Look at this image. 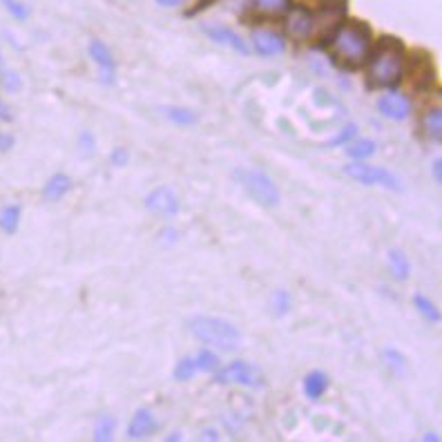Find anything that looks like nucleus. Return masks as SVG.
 I'll return each instance as SVG.
<instances>
[{"mask_svg": "<svg viewBox=\"0 0 442 442\" xmlns=\"http://www.w3.org/2000/svg\"><path fill=\"white\" fill-rule=\"evenodd\" d=\"M405 69V45L398 38L384 36L378 40L369 58V78L375 87L396 85Z\"/></svg>", "mask_w": 442, "mask_h": 442, "instance_id": "nucleus-1", "label": "nucleus"}, {"mask_svg": "<svg viewBox=\"0 0 442 442\" xmlns=\"http://www.w3.org/2000/svg\"><path fill=\"white\" fill-rule=\"evenodd\" d=\"M188 326H190V333L208 346H215L221 351H235L241 344L239 328L224 317L197 315L188 321Z\"/></svg>", "mask_w": 442, "mask_h": 442, "instance_id": "nucleus-2", "label": "nucleus"}, {"mask_svg": "<svg viewBox=\"0 0 442 442\" xmlns=\"http://www.w3.org/2000/svg\"><path fill=\"white\" fill-rule=\"evenodd\" d=\"M333 47L348 65H360L371 52V29L364 23H346L335 29Z\"/></svg>", "mask_w": 442, "mask_h": 442, "instance_id": "nucleus-3", "label": "nucleus"}, {"mask_svg": "<svg viewBox=\"0 0 442 442\" xmlns=\"http://www.w3.org/2000/svg\"><path fill=\"white\" fill-rule=\"evenodd\" d=\"M233 177L237 179V184L257 201L259 206H264V208H277L279 206V199H281L279 190L273 184V179L261 173V170L237 168L233 173Z\"/></svg>", "mask_w": 442, "mask_h": 442, "instance_id": "nucleus-4", "label": "nucleus"}, {"mask_svg": "<svg viewBox=\"0 0 442 442\" xmlns=\"http://www.w3.org/2000/svg\"><path fill=\"white\" fill-rule=\"evenodd\" d=\"M346 177H351L357 184H364V186H382V188H389V190H402L400 179L389 173L387 168H380V166H369V163H351L344 168Z\"/></svg>", "mask_w": 442, "mask_h": 442, "instance_id": "nucleus-5", "label": "nucleus"}, {"mask_svg": "<svg viewBox=\"0 0 442 442\" xmlns=\"http://www.w3.org/2000/svg\"><path fill=\"white\" fill-rule=\"evenodd\" d=\"M219 384H241L250 389H261L264 387V375L255 364H248V362H233L226 369H221L217 378Z\"/></svg>", "mask_w": 442, "mask_h": 442, "instance_id": "nucleus-6", "label": "nucleus"}, {"mask_svg": "<svg viewBox=\"0 0 442 442\" xmlns=\"http://www.w3.org/2000/svg\"><path fill=\"white\" fill-rule=\"evenodd\" d=\"M89 56H92V60L98 67L100 83H114L116 65H114V56L107 49V45L100 43V40H92V43H89Z\"/></svg>", "mask_w": 442, "mask_h": 442, "instance_id": "nucleus-7", "label": "nucleus"}, {"mask_svg": "<svg viewBox=\"0 0 442 442\" xmlns=\"http://www.w3.org/2000/svg\"><path fill=\"white\" fill-rule=\"evenodd\" d=\"M201 32L219 45H226L239 54H248V45L244 43V38H241L239 34H235L233 29H228L224 25H201Z\"/></svg>", "mask_w": 442, "mask_h": 442, "instance_id": "nucleus-8", "label": "nucleus"}, {"mask_svg": "<svg viewBox=\"0 0 442 442\" xmlns=\"http://www.w3.org/2000/svg\"><path fill=\"white\" fill-rule=\"evenodd\" d=\"M145 206H148V210L161 213V215H177L179 213V199L168 186H161V188L152 190V193L145 197Z\"/></svg>", "mask_w": 442, "mask_h": 442, "instance_id": "nucleus-9", "label": "nucleus"}, {"mask_svg": "<svg viewBox=\"0 0 442 442\" xmlns=\"http://www.w3.org/2000/svg\"><path fill=\"white\" fill-rule=\"evenodd\" d=\"M157 420L152 416V411L148 409H136L132 420H130L127 425V436L132 440H143V438H150L157 431Z\"/></svg>", "mask_w": 442, "mask_h": 442, "instance_id": "nucleus-10", "label": "nucleus"}, {"mask_svg": "<svg viewBox=\"0 0 442 442\" xmlns=\"http://www.w3.org/2000/svg\"><path fill=\"white\" fill-rule=\"evenodd\" d=\"M378 109H380V114H384L387 118L405 121L411 112V103H409V98L402 94H387L378 100Z\"/></svg>", "mask_w": 442, "mask_h": 442, "instance_id": "nucleus-11", "label": "nucleus"}, {"mask_svg": "<svg viewBox=\"0 0 442 442\" xmlns=\"http://www.w3.org/2000/svg\"><path fill=\"white\" fill-rule=\"evenodd\" d=\"M346 14V0H321V34H328L337 29V23Z\"/></svg>", "mask_w": 442, "mask_h": 442, "instance_id": "nucleus-12", "label": "nucleus"}, {"mask_svg": "<svg viewBox=\"0 0 442 442\" xmlns=\"http://www.w3.org/2000/svg\"><path fill=\"white\" fill-rule=\"evenodd\" d=\"M253 45L261 56H277L284 52V38L275 32H268V29H259L253 34Z\"/></svg>", "mask_w": 442, "mask_h": 442, "instance_id": "nucleus-13", "label": "nucleus"}, {"mask_svg": "<svg viewBox=\"0 0 442 442\" xmlns=\"http://www.w3.org/2000/svg\"><path fill=\"white\" fill-rule=\"evenodd\" d=\"M409 78H411V85L418 87V89H425L431 85V80H434V69H431V58L422 56V58H411V65H409Z\"/></svg>", "mask_w": 442, "mask_h": 442, "instance_id": "nucleus-14", "label": "nucleus"}, {"mask_svg": "<svg viewBox=\"0 0 442 442\" xmlns=\"http://www.w3.org/2000/svg\"><path fill=\"white\" fill-rule=\"evenodd\" d=\"M313 23H315V18L310 16L306 9L299 7L295 12H290V16H288V32L295 38H304L313 32Z\"/></svg>", "mask_w": 442, "mask_h": 442, "instance_id": "nucleus-15", "label": "nucleus"}, {"mask_svg": "<svg viewBox=\"0 0 442 442\" xmlns=\"http://www.w3.org/2000/svg\"><path fill=\"white\" fill-rule=\"evenodd\" d=\"M69 190H72V179H69L67 175H54L45 184L43 197L47 201H58V199H63L69 193Z\"/></svg>", "mask_w": 442, "mask_h": 442, "instance_id": "nucleus-16", "label": "nucleus"}, {"mask_svg": "<svg viewBox=\"0 0 442 442\" xmlns=\"http://www.w3.org/2000/svg\"><path fill=\"white\" fill-rule=\"evenodd\" d=\"M328 389V375L324 371H313L304 378V394L308 400H317L326 394Z\"/></svg>", "mask_w": 442, "mask_h": 442, "instance_id": "nucleus-17", "label": "nucleus"}, {"mask_svg": "<svg viewBox=\"0 0 442 442\" xmlns=\"http://www.w3.org/2000/svg\"><path fill=\"white\" fill-rule=\"evenodd\" d=\"M389 266L391 270H394V275L398 281H405L411 273V264H409V257L405 255V250H400V248H391L389 250Z\"/></svg>", "mask_w": 442, "mask_h": 442, "instance_id": "nucleus-18", "label": "nucleus"}, {"mask_svg": "<svg viewBox=\"0 0 442 442\" xmlns=\"http://www.w3.org/2000/svg\"><path fill=\"white\" fill-rule=\"evenodd\" d=\"M382 360H384V364L389 366V371H394V375L405 378L409 373V360L402 355L400 351L384 348V351H382Z\"/></svg>", "mask_w": 442, "mask_h": 442, "instance_id": "nucleus-19", "label": "nucleus"}, {"mask_svg": "<svg viewBox=\"0 0 442 442\" xmlns=\"http://www.w3.org/2000/svg\"><path fill=\"white\" fill-rule=\"evenodd\" d=\"M18 221H20V206L9 204L0 210V228L5 230L7 235H14L18 230Z\"/></svg>", "mask_w": 442, "mask_h": 442, "instance_id": "nucleus-20", "label": "nucleus"}, {"mask_svg": "<svg viewBox=\"0 0 442 442\" xmlns=\"http://www.w3.org/2000/svg\"><path fill=\"white\" fill-rule=\"evenodd\" d=\"M425 130H427V134L434 139V141H440L442 139V112H440V107H434L431 112L425 114Z\"/></svg>", "mask_w": 442, "mask_h": 442, "instance_id": "nucleus-21", "label": "nucleus"}, {"mask_svg": "<svg viewBox=\"0 0 442 442\" xmlns=\"http://www.w3.org/2000/svg\"><path fill=\"white\" fill-rule=\"evenodd\" d=\"M378 150L375 145V141H371V139H360L357 143H353L348 150H346V154L351 159H355V161H362V159H369L371 154H373Z\"/></svg>", "mask_w": 442, "mask_h": 442, "instance_id": "nucleus-22", "label": "nucleus"}, {"mask_svg": "<svg viewBox=\"0 0 442 442\" xmlns=\"http://www.w3.org/2000/svg\"><path fill=\"white\" fill-rule=\"evenodd\" d=\"M166 114L170 121H175L179 125H193L199 118L195 109H190V107H166Z\"/></svg>", "mask_w": 442, "mask_h": 442, "instance_id": "nucleus-23", "label": "nucleus"}, {"mask_svg": "<svg viewBox=\"0 0 442 442\" xmlns=\"http://www.w3.org/2000/svg\"><path fill=\"white\" fill-rule=\"evenodd\" d=\"M114 429H116V422H114V418H109V416L98 418L96 427H94V440H96V442L112 440V436H114Z\"/></svg>", "mask_w": 442, "mask_h": 442, "instance_id": "nucleus-24", "label": "nucleus"}, {"mask_svg": "<svg viewBox=\"0 0 442 442\" xmlns=\"http://www.w3.org/2000/svg\"><path fill=\"white\" fill-rule=\"evenodd\" d=\"M195 364H197V371H204V373H213V371H217L219 366V357L213 353V351L208 348H201L197 357H195Z\"/></svg>", "mask_w": 442, "mask_h": 442, "instance_id": "nucleus-25", "label": "nucleus"}, {"mask_svg": "<svg viewBox=\"0 0 442 442\" xmlns=\"http://www.w3.org/2000/svg\"><path fill=\"white\" fill-rule=\"evenodd\" d=\"M253 3H255V7L259 9V12L270 14V16L284 14V12H288V7H290V0H253Z\"/></svg>", "mask_w": 442, "mask_h": 442, "instance_id": "nucleus-26", "label": "nucleus"}, {"mask_svg": "<svg viewBox=\"0 0 442 442\" xmlns=\"http://www.w3.org/2000/svg\"><path fill=\"white\" fill-rule=\"evenodd\" d=\"M414 304H416V308L420 310V315L422 317H427L429 321H438L440 319V313H438V308L434 306V304H431V301H429V297H425V295H416L414 297Z\"/></svg>", "mask_w": 442, "mask_h": 442, "instance_id": "nucleus-27", "label": "nucleus"}, {"mask_svg": "<svg viewBox=\"0 0 442 442\" xmlns=\"http://www.w3.org/2000/svg\"><path fill=\"white\" fill-rule=\"evenodd\" d=\"M197 373V364H195V357H184L177 364V369H175V380H179V382H186V380H190Z\"/></svg>", "mask_w": 442, "mask_h": 442, "instance_id": "nucleus-28", "label": "nucleus"}, {"mask_svg": "<svg viewBox=\"0 0 442 442\" xmlns=\"http://www.w3.org/2000/svg\"><path fill=\"white\" fill-rule=\"evenodd\" d=\"M270 304H273L277 317L286 315L290 310V295L286 293V290H277V293L273 295V299H270Z\"/></svg>", "mask_w": 442, "mask_h": 442, "instance_id": "nucleus-29", "label": "nucleus"}, {"mask_svg": "<svg viewBox=\"0 0 442 442\" xmlns=\"http://www.w3.org/2000/svg\"><path fill=\"white\" fill-rule=\"evenodd\" d=\"M0 3H3V7L14 18H18V20H27L29 18V7L25 3H20V0H0Z\"/></svg>", "mask_w": 442, "mask_h": 442, "instance_id": "nucleus-30", "label": "nucleus"}, {"mask_svg": "<svg viewBox=\"0 0 442 442\" xmlns=\"http://www.w3.org/2000/svg\"><path fill=\"white\" fill-rule=\"evenodd\" d=\"M355 134H357V125L355 123H348L344 130H342V132L335 136V139H330V141H326V145L328 148H337V145H344V143H348L351 139H355Z\"/></svg>", "mask_w": 442, "mask_h": 442, "instance_id": "nucleus-31", "label": "nucleus"}, {"mask_svg": "<svg viewBox=\"0 0 442 442\" xmlns=\"http://www.w3.org/2000/svg\"><path fill=\"white\" fill-rule=\"evenodd\" d=\"M94 148H96L94 136L89 134V132H80V136H78V150H80V154H83V157H92V154H94Z\"/></svg>", "mask_w": 442, "mask_h": 442, "instance_id": "nucleus-32", "label": "nucleus"}, {"mask_svg": "<svg viewBox=\"0 0 442 442\" xmlns=\"http://www.w3.org/2000/svg\"><path fill=\"white\" fill-rule=\"evenodd\" d=\"M112 163L114 166H125L127 163V152L123 148H116L114 152H112Z\"/></svg>", "mask_w": 442, "mask_h": 442, "instance_id": "nucleus-33", "label": "nucleus"}, {"mask_svg": "<svg viewBox=\"0 0 442 442\" xmlns=\"http://www.w3.org/2000/svg\"><path fill=\"white\" fill-rule=\"evenodd\" d=\"M14 145V139L9 136V134H0V150H3V152H7L9 148Z\"/></svg>", "mask_w": 442, "mask_h": 442, "instance_id": "nucleus-34", "label": "nucleus"}, {"mask_svg": "<svg viewBox=\"0 0 442 442\" xmlns=\"http://www.w3.org/2000/svg\"><path fill=\"white\" fill-rule=\"evenodd\" d=\"M434 177H436V181L440 184V181H442V161L440 159L434 161Z\"/></svg>", "mask_w": 442, "mask_h": 442, "instance_id": "nucleus-35", "label": "nucleus"}, {"mask_svg": "<svg viewBox=\"0 0 442 442\" xmlns=\"http://www.w3.org/2000/svg\"><path fill=\"white\" fill-rule=\"evenodd\" d=\"M201 438L204 440H219V434L215 429H204V434H201Z\"/></svg>", "mask_w": 442, "mask_h": 442, "instance_id": "nucleus-36", "label": "nucleus"}, {"mask_svg": "<svg viewBox=\"0 0 442 442\" xmlns=\"http://www.w3.org/2000/svg\"><path fill=\"white\" fill-rule=\"evenodd\" d=\"M157 3H159L161 7H177V5H184L186 0H157Z\"/></svg>", "mask_w": 442, "mask_h": 442, "instance_id": "nucleus-37", "label": "nucleus"}, {"mask_svg": "<svg viewBox=\"0 0 442 442\" xmlns=\"http://www.w3.org/2000/svg\"><path fill=\"white\" fill-rule=\"evenodd\" d=\"M0 118H3V121H12V114H9V107L3 103V100H0Z\"/></svg>", "mask_w": 442, "mask_h": 442, "instance_id": "nucleus-38", "label": "nucleus"}, {"mask_svg": "<svg viewBox=\"0 0 442 442\" xmlns=\"http://www.w3.org/2000/svg\"><path fill=\"white\" fill-rule=\"evenodd\" d=\"M168 440H181V434H177V431H175V434L168 436Z\"/></svg>", "mask_w": 442, "mask_h": 442, "instance_id": "nucleus-39", "label": "nucleus"}, {"mask_svg": "<svg viewBox=\"0 0 442 442\" xmlns=\"http://www.w3.org/2000/svg\"><path fill=\"white\" fill-rule=\"evenodd\" d=\"M425 440H431V442H438V436H434V434H427V436H425Z\"/></svg>", "mask_w": 442, "mask_h": 442, "instance_id": "nucleus-40", "label": "nucleus"}, {"mask_svg": "<svg viewBox=\"0 0 442 442\" xmlns=\"http://www.w3.org/2000/svg\"><path fill=\"white\" fill-rule=\"evenodd\" d=\"M0 69H3V54H0Z\"/></svg>", "mask_w": 442, "mask_h": 442, "instance_id": "nucleus-41", "label": "nucleus"}]
</instances>
